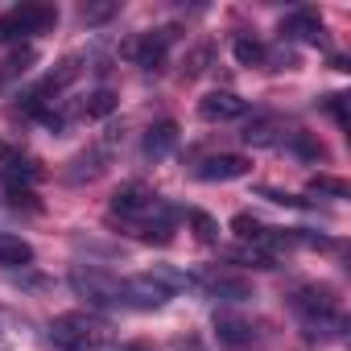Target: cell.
Returning a JSON list of instances; mask_svg holds the SVG:
<instances>
[{
	"label": "cell",
	"mask_w": 351,
	"mask_h": 351,
	"mask_svg": "<svg viewBox=\"0 0 351 351\" xmlns=\"http://www.w3.org/2000/svg\"><path fill=\"white\" fill-rule=\"evenodd\" d=\"M120 289H124V306H128V310H161V306L169 302V293H165L149 273H141V277H124Z\"/></svg>",
	"instance_id": "8992f818"
},
{
	"label": "cell",
	"mask_w": 351,
	"mask_h": 351,
	"mask_svg": "<svg viewBox=\"0 0 351 351\" xmlns=\"http://www.w3.org/2000/svg\"><path fill=\"white\" fill-rule=\"evenodd\" d=\"M173 42H178V25H161V29H149V34L132 38V42L124 46V58H132V62H141V66H157Z\"/></svg>",
	"instance_id": "277c9868"
},
{
	"label": "cell",
	"mask_w": 351,
	"mask_h": 351,
	"mask_svg": "<svg viewBox=\"0 0 351 351\" xmlns=\"http://www.w3.org/2000/svg\"><path fill=\"white\" fill-rule=\"evenodd\" d=\"M0 87H5V79H0Z\"/></svg>",
	"instance_id": "d590c367"
},
{
	"label": "cell",
	"mask_w": 351,
	"mask_h": 351,
	"mask_svg": "<svg viewBox=\"0 0 351 351\" xmlns=\"http://www.w3.org/2000/svg\"><path fill=\"white\" fill-rule=\"evenodd\" d=\"M108 161H112V149H104V145H91L87 153H79V157H75V161L62 169V178H66V182H75V186H79V182H95L99 173L108 169Z\"/></svg>",
	"instance_id": "7c38bea8"
},
{
	"label": "cell",
	"mask_w": 351,
	"mask_h": 351,
	"mask_svg": "<svg viewBox=\"0 0 351 351\" xmlns=\"http://www.w3.org/2000/svg\"><path fill=\"white\" fill-rule=\"evenodd\" d=\"M13 157H17L13 145H9V141H0V161H13Z\"/></svg>",
	"instance_id": "1f68e13d"
},
{
	"label": "cell",
	"mask_w": 351,
	"mask_h": 351,
	"mask_svg": "<svg viewBox=\"0 0 351 351\" xmlns=\"http://www.w3.org/2000/svg\"><path fill=\"white\" fill-rule=\"evenodd\" d=\"M281 34L285 38H302V42H310V46H326V29H322V21L314 17V13H289L285 21H281Z\"/></svg>",
	"instance_id": "9a60e30c"
},
{
	"label": "cell",
	"mask_w": 351,
	"mask_h": 351,
	"mask_svg": "<svg viewBox=\"0 0 351 351\" xmlns=\"http://www.w3.org/2000/svg\"><path fill=\"white\" fill-rule=\"evenodd\" d=\"M261 199H269V203H277V207H306V199H298V195H289V191H277V186H261Z\"/></svg>",
	"instance_id": "4dcf8cb0"
},
{
	"label": "cell",
	"mask_w": 351,
	"mask_h": 351,
	"mask_svg": "<svg viewBox=\"0 0 351 351\" xmlns=\"http://www.w3.org/2000/svg\"><path fill=\"white\" fill-rule=\"evenodd\" d=\"M149 277L165 289V293H178V289H191V285H199L191 273H182V269H169V265H153L149 269Z\"/></svg>",
	"instance_id": "ac0fdd59"
},
{
	"label": "cell",
	"mask_w": 351,
	"mask_h": 351,
	"mask_svg": "<svg viewBox=\"0 0 351 351\" xmlns=\"http://www.w3.org/2000/svg\"><path fill=\"white\" fill-rule=\"evenodd\" d=\"M248 169H252L248 157H240V153H219V157H207V161L195 169V178H203V182H232V178H244Z\"/></svg>",
	"instance_id": "9c48e42d"
},
{
	"label": "cell",
	"mask_w": 351,
	"mask_h": 351,
	"mask_svg": "<svg viewBox=\"0 0 351 351\" xmlns=\"http://www.w3.org/2000/svg\"><path fill=\"white\" fill-rule=\"evenodd\" d=\"M50 343H54L58 351H91V347L108 343V326H104V318L83 314V310L58 314V318L50 322Z\"/></svg>",
	"instance_id": "6da1fadb"
},
{
	"label": "cell",
	"mask_w": 351,
	"mask_h": 351,
	"mask_svg": "<svg viewBox=\"0 0 351 351\" xmlns=\"http://www.w3.org/2000/svg\"><path fill=\"white\" fill-rule=\"evenodd\" d=\"M173 145H178V124H173V120H157V124L145 132L141 153H145L149 161H165V157L173 153Z\"/></svg>",
	"instance_id": "5bb4252c"
},
{
	"label": "cell",
	"mask_w": 351,
	"mask_h": 351,
	"mask_svg": "<svg viewBox=\"0 0 351 351\" xmlns=\"http://www.w3.org/2000/svg\"><path fill=\"white\" fill-rule=\"evenodd\" d=\"M116 108H120V95L108 91V87H99V91H91V95L83 99V116H87V120H108Z\"/></svg>",
	"instance_id": "e0dca14e"
},
{
	"label": "cell",
	"mask_w": 351,
	"mask_h": 351,
	"mask_svg": "<svg viewBox=\"0 0 351 351\" xmlns=\"http://www.w3.org/2000/svg\"><path fill=\"white\" fill-rule=\"evenodd\" d=\"M293 310L302 318H326V314H339V302L330 285H302L293 293Z\"/></svg>",
	"instance_id": "30bf717a"
},
{
	"label": "cell",
	"mask_w": 351,
	"mask_h": 351,
	"mask_svg": "<svg viewBox=\"0 0 351 351\" xmlns=\"http://www.w3.org/2000/svg\"><path fill=\"white\" fill-rule=\"evenodd\" d=\"M186 219H191V228H195V236H199L203 244H219V223H215L207 211H186Z\"/></svg>",
	"instance_id": "d4e9b609"
},
{
	"label": "cell",
	"mask_w": 351,
	"mask_h": 351,
	"mask_svg": "<svg viewBox=\"0 0 351 351\" xmlns=\"http://www.w3.org/2000/svg\"><path fill=\"white\" fill-rule=\"evenodd\" d=\"M285 145H289V153H298L302 161H326V145H322L318 136H310V132H289Z\"/></svg>",
	"instance_id": "d6986e66"
},
{
	"label": "cell",
	"mask_w": 351,
	"mask_h": 351,
	"mask_svg": "<svg viewBox=\"0 0 351 351\" xmlns=\"http://www.w3.org/2000/svg\"><path fill=\"white\" fill-rule=\"evenodd\" d=\"M318 108H322L339 128H347V95H339V91H335V95H322V99H318Z\"/></svg>",
	"instance_id": "83f0119b"
},
{
	"label": "cell",
	"mask_w": 351,
	"mask_h": 351,
	"mask_svg": "<svg viewBox=\"0 0 351 351\" xmlns=\"http://www.w3.org/2000/svg\"><path fill=\"white\" fill-rule=\"evenodd\" d=\"M310 191H314V195H330V199H347V195H351V186H347L343 178H335V173H314V178H310Z\"/></svg>",
	"instance_id": "603a6c76"
},
{
	"label": "cell",
	"mask_w": 351,
	"mask_h": 351,
	"mask_svg": "<svg viewBox=\"0 0 351 351\" xmlns=\"http://www.w3.org/2000/svg\"><path fill=\"white\" fill-rule=\"evenodd\" d=\"M91 351H116V347H112V343H99V347H91Z\"/></svg>",
	"instance_id": "e575fe53"
},
{
	"label": "cell",
	"mask_w": 351,
	"mask_h": 351,
	"mask_svg": "<svg viewBox=\"0 0 351 351\" xmlns=\"http://www.w3.org/2000/svg\"><path fill=\"white\" fill-rule=\"evenodd\" d=\"M232 54H236L240 66H265V46L256 38H236L232 42Z\"/></svg>",
	"instance_id": "7402d4cb"
},
{
	"label": "cell",
	"mask_w": 351,
	"mask_h": 351,
	"mask_svg": "<svg viewBox=\"0 0 351 351\" xmlns=\"http://www.w3.org/2000/svg\"><path fill=\"white\" fill-rule=\"evenodd\" d=\"M34 62H38V50H17V54H9V62L0 66V79H17V75H25V71H34Z\"/></svg>",
	"instance_id": "cb8c5ba5"
},
{
	"label": "cell",
	"mask_w": 351,
	"mask_h": 351,
	"mask_svg": "<svg viewBox=\"0 0 351 351\" xmlns=\"http://www.w3.org/2000/svg\"><path fill=\"white\" fill-rule=\"evenodd\" d=\"M232 232H236L240 240L256 244V240H261V232H265V223H261V219H252V215H236V219H232Z\"/></svg>",
	"instance_id": "f1b7e54d"
},
{
	"label": "cell",
	"mask_w": 351,
	"mask_h": 351,
	"mask_svg": "<svg viewBox=\"0 0 351 351\" xmlns=\"http://www.w3.org/2000/svg\"><path fill=\"white\" fill-rule=\"evenodd\" d=\"M215 343L223 351H248L256 343V330H252V322H244L236 314H215Z\"/></svg>",
	"instance_id": "8fae6325"
},
{
	"label": "cell",
	"mask_w": 351,
	"mask_h": 351,
	"mask_svg": "<svg viewBox=\"0 0 351 351\" xmlns=\"http://www.w3.org/2000/svg\"><path fill=\"white\" fill-rule=\"evenodd\" d=\"M116 13H120V5H116V0H95V5L87 0V5H79V21H83L87 29H91V25H108Z\"/></svg>",
	"instance_id": "ffe728a7"
},
{
	"label": "cell",
	"mask_w": 351,
	"mask_h": 351,
	"mask_svg": "<svg viewBox=\"0 0 351 351\" xmlns=\"http://www.w3.org/2000/svg\"><path fill=\"white\" fill-rule=\"evenodd\" d=\"M228 261H240V265H252V269H277V256H269L261 248H232Z\"/></svg>",
	"instance_id": "484cf974"
},
{
	"label": "cell",
	"mask_w": 351,
	"mask_h": 351,
	"mask_svg": "<svg viewBox=\"0 0 351 351\" xmlns=\"http://www.w3.org/2000/svg\"><path fill=\"white\" fill-rule=\"evenodd\" d=\"M0 265L5 269H25V265H34V244L29 240H21V236H9V232H0Z\"/></svg>",
	"instance_id": "2e32d148"
},
{
	"label": "cell",
	"mask_w": 351,
	"mask_h": 351,
	"mask_svg": "<svg viewBox=\"0 0 351 351\" xmlns=\"http://www.w3.org/2000/svg\"><path fill=\"white\" fill-rule=\"evenodd\" d=\"M124 351H153V347H149V343H128Z\"/></svg>",
	"instance_id": "d6a6232c"
},
{
	"label": "cell",
	"mask_w": 351,
	"mask_h": 351,
	"mask_svg": "<svg viewBox=\"0 0 351 351\" xmlns=\"http://www.w3.org/2000/svg\"><path fill=\"white\" fill-rule=\"evenodd\" d=\"M265 66H269V71H293V66H298V50H289V46L265 50Z\"/></svg>",
	"instance_id": "4316f807"
},
{
	"label": "cell",
	"mask_w": 351,
	"mask_h": 351,
	"mask_svg": "<svg viewBox=\"0 0 351 351\" xmlns=\"http://www.w3.org/2000/svg\"><path fill=\"white\" fill-rule=\"evenodd\" d=\"M215 302H252L256 293H252V281L248 277H236V273H203V277H195Z\"/></svg>",
	"instance_id": "52a82bcc"
},
{
	"label": "cell",
	"mask_w": 351,
	"mask_h": 351,
	"mask_svg": "<svg viewBox=\"0 0 351 351\" xmlns=\"http://www.w3.org/2000/svg\"><path fill=\"white\" fill-rule=\"evenodd\" d=\"M178 351H203L199 343H178Z\"/></svg>",
	"instance_id": "836d02e7"
},
{
	"label": "cell",
	"mask_w": 351,
	"mask_h": 351,
	"mask_svg": "<svg viewBox=\"0 0 351 351\" xmlns=\"http://www.w3.org/2000/svg\"><path fill=\"white\" fill-rule=\"evenodd\" d=\"M289 132H285V120L281 116H252L244 124V145L252 149H269V145H281Z\"/></svg>",
	"instance_id": "4fadbf2b"
},
{
	"label": "cell",
	"mask_w": 351,
	"mask_h": 351,
	"mask_svg": "<svg viewBox=\"0 0 351 351\" xmlns=\"http://www.w3.org/2000/svg\"><path fill=\"white\" fill-rule=\"evenodd\" d=\"M50 25H58V9L54 5H17L0 17V42H21L34 34H46Z\"/></svg>",
	"instance_id": "3957f363"
},
{
	"label": "cell",
	"mask_w": 351,
	"mask_h": 351,
	"mask_svg": "<svg viewBox=\"0 0 351 351\" xmlns=\"http://www.w3.org/2000/svg\"><path fill=\"white\" fill-rule=\"evenodd\" d=\"M153 203H157V195H153L145 182H124V186L112 195V215L136 223V219H145V215L153 211Z\"/></svg>",
	"instance_id": "5b68a950"
},
{
	"label": "cell",
	"mask_w": 351,
	"mask_h": 351,
	"mask_svg": "<svg viewBox=\"0 0 351 351\" xmlns=\"http://www.w3.org/2000/svg\"><path fill=\"white\" fill-rule=\"evenodd\" d=\"M75 248L95 252V256H120V244H104V240H87V236H75Z\"/></svg>",
	"instance_id": "f546056e"
},
{
	"label": "cell",
	"mask_w": 351,
	"mask_h": 351,
	"mask_svg": "<svg viewBox=\"0 0 351 351\" xmlns=\"http://www.w3.org/2000/svg\"><path fill=\"white\" fill-rule=\"evenodd\" d=\"M71 289L87 302V306H99V310H116L124 306V289H120V277L95 269V265H75L71 269Z\"/></svg>",
	"instance_id": "7a4b0ae2"
},
{
	"label": "cell",
	"mask_w": 351,
	"mask_h": 351,
	"mask_svg": "<svg viewBox=\"0 0 351 351\" xmlns=\"http://www.w3.org/2000/svg\"><path fill=\"white\" fill-rule=\"evenodd\" d=\"M199 116L211 120V124H223V120H240L248 116V99H240L236 91H211L199 99Z\"/></svg>",
	"instance_id": "ba28073f"
},
{
	"label": "cell",
	"mask_w": 351,
	"mask_h": 351,
	"mask_svg": "<svg viewBox=\"0 0 351 351\" xmlns=\"http://www.w3.org/2000/svg\"><path fill=\"white\" fill-rule=\"evenodd\" d=\"M211 62H215V46H211V42H203V46H195V50L186 54L182 75H186V79H199V75H207V71H211Z\"/></svg>",
	"instance_id": "44dd1931"
}]
</instances>
